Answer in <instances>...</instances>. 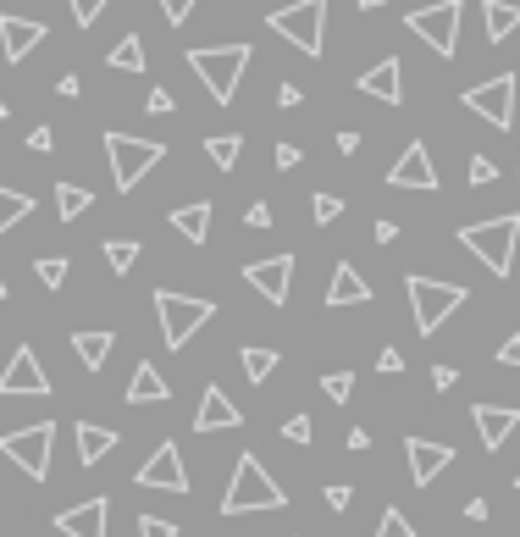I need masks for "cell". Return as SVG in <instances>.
Returning <instances> with one entry per match:
<instances>
[{
    "label": "cell",
    "instance_id": "1",
    "mask_svg": "<svg viewBox=\"0 0 520 537\" xmlns=\"http://www.w3.org/2000/svg\"><path fill=\"white\" fill-rule=\"evenodd\" d=\"M194 67V78H200L205 89H211L216 106H233L238 84H244V67H249V45H194L189 56H183Z\"/></svg>",
    "mask_w": 520,
    "mask_h": 537
},
{
    "label": "cell",
    "instance_id": "2",
    "mask_svg": "<svg viewBox=\"0 0 520 537\" xmlns=\"http://www.w3.org/2000/svg\"><path fill=\"white\" fill-rule=\"evenodd\" d=\"M515 239H520V216H515V211L460 227V244H465V250H471L493 277H509V272H515Z\"/></svg>",
    "mask_w": 520,
    "mask_h": 537
},
{
    "label": "cell",
    "instance_id": "3",
    "mask_svg": "<svg viewBox=\"0 0 520 537\" xmlns=\"http://www.w3.org/2000/svg\"><path fill=\"white\" fill-rule=\"evenodd\" d=\"M288 493L277 488V477L260 466V454H238L233 482L222 493V515H249V510H283Z\"/></svg>",
    "mask_w": 520,
    "mask_h": 537
},
{
    "label": "cell",
    "instance_id": "4",
    "mask_svg": "<svg viewBox=\"0 0 520 537\" xmlns=\"http://www.w3.org/2000/svg\"><path fill=\"white\" fill-rule=\"evenodd\" d=\"M404 288H410V316H415V333L421 338H432L465 299H471L465 283H438V277H421V272L404 277Z\"/></svg>",
    "mask_w": 520,
    "mask_h": 537
},
{
    "label": "cell",
    "instance_id": "5",
    "mask_svg": "<svg viewBox=\"0 0 520 537\" xmlns=\"http://www.w3.org/2000/svg\"><path fill=\"white\" fill-rule=\"evenodd\" d=\"M155 316H161L166 349H183V344H189V338L216 316V299H205V294H178V288H155Z\"/></svg>",
    "mask_w": 520,
    "mask_h": 537
},
{
    "label": "cell",
    "instance_id": "6",
    "mask_svg": "<svg viewBox=\"0 0 520 537\" xmlns=\"http://www.w3.org/2000/svg\"><path fill=\"white\" fill-rule=\"evenodd\" d=\"M106 161H111V183L128 194V189H139V183H144V172L166 161V144L161 139H133V133L111 128L106 133Z\"/></svg>",
    "mask_w": 520,
    "mask_h": 537
},
{
    "label": "cell",
    "instance_id": "7",
    "mask_svg": "<svg viewBox=\"0 0 520 537\" xmlns=\"http://www.w3.org/2000/svg\"><path fill=\"white\" fill-rule=\"evenodd\" d=\"M266 23H272V34H283L294 50L321 56V45H327V0H294V6H277Z\"/></svg>",
    "mask_w": 520,
    "mask_h": 537
},
{
    "label": "cell",
    "instance_id": "8",
    "mask_svg": "<svg viewBox=\"0 0 520 537\" xmlns=\"http://www.w3.org/2000/svg\"><path fill=\"white\" fill-rule=\"evenodd\" d=\"M50 449H56V421H34V427H17L0 438V454L34 482L50 477Z\"/></svg>",
    "mask_w": 520,
    "mask_h": 537
},
{
    "label": "cell",
    "instance_id": "9",
    "mask_svg": "<svg viewBox=\"0 0 520 537\" xmlns=\"http://www.w3.org/2000/svg\"><path fill=\"white\" fill-rule=\"evenodd\" d=\"M460 17H465V0H438V6H415V12L404 17V28L449 61L454 50H460Z\"/></svg>",
    "mask_w": 520,
    "mask_h": 537
},
{
    "label": "cell",
    "instance_id": "10",
    "mask_svg": "<svg viewBox=\"0 0 520 537\" xmlns=\"http://www.w3.org/2000/svg\"><path fill=\"white\" fill-rule=\"evenodd\" d=\"M515 72H498V78H487V84H471L465 89V111H476V117L487 122V128H498V133H509L515 128Z\"/></svg>",
    "mask_w": 520,
    "mask_h": 537
},
{
    "label": "cell",
    "instance_id": "11",
    "mask_svg": "<svg viewBox=\"0 0 520 537\" xmlns=\"http://www.w3.org/2000/svg\"><path fill=\"white\" fill-rule=\"evenodd\" d=\"M139 488H161V493H189V466H183V449L172 438L155 443V454L139 466Z\"/></svg>",
    "mask_w": 520,
    "mask_h": 537
},
{
    "label": "cell",
    "instance_id": "12",
    "mask_svg": "<svg viewBox=\"0 0 520 537\" xmlns=\"http://www.w3.org/2000/svg\"><path fill=\"white\" fill-rule=\"evenodd\" d=\"M23 394L45 399V394H50V377H45V366H39L34 349L17 344L12 360H6V371H0V399H23Z\"/></svg>",
    "mask_w": 520,
    "mask_h": 537
},
{
    "label": "cell",
    "instance_id": "13",
    "mask_svg": "<svg viewBox=\"0 0 520 537\" xmlns=\"http://www.w3.org/2000/svg\"><path fill=\"white\" fill-rule=\"evenodd\" d=\"M388 189H421V194L438 189V167H432V150L421 139L404 144V156L388 167Z\"/></svg>",
    "mask_w": 520,
    "mask_h": 537
},
{
    "label": "cell",
    "instance_id": "14",
    "mask_svg": "<svg viewBox=\"0 0 520 537\" xmlns=\"http://www.w3.org/2000/svg\"><path fill=\"white\" fill-rule=\"evenodd\" d=\"M244 283L255 288L266 305H288V283H294V255H266V261L244 266Z\"/></svg>",
    "mask_w": 520,
    "mask_h": 537
},
{
    "label": "cell",
    "instance_id": "15",
    "mask_svg": "<svg viewBox=\"0 0 520 537\" xmlns=\"http://www.w3.org/2000/svg\"><path fill=\"white\" fill-rule=\"evenodd\" d=\"M404 454H410V482H415V488H432V482L454 466V449H449V443L404 438Z\"/></svg>",
    "mask_w": 520,
    "mask_h": 537
},
{
    "label": "cell",
    "instance_id": "16",
    "mask_svg": "<svg viewBox=\"0 0 520 537\" xmlns=\"http://www.w3.org/2000/svg\"><path fill=\"white\" fill-rule=\"evenodd\" d=\"M45 39H50V28H45V23L0 12V56H6V61H28V50H39Z\"/></svg>",
    "mask_w": 520,
    "mask_h": 537
},
{
    "label": "cell",
    "instance_id": "17",
    "mask_svg": "<svg viewBox=\"0 0 520 537\" xmlns=\"http://www.w3.org/2000/svg\"><path fill=\"white\" fill-rule=\"evenodd\" d=\"M471 421H476V432H482V449L498 454L509 443V432L520 427V410L515 405H487V399H476V405H471Z\"/></svg>",
    "mask_w": 520,
    "mask_h": 537
},
{
    "label": "cell",
    "instance_id": "18",
    "mask_svg": "<svg viewBox=\"0 0 520 537\" xmlns=\"http://www.w3.org/2000/svg\"><path fill=\"white\" fill-rule=\"evenodd\" d=\"M106 521H111V499H83V504H72V510H61L56 515V532L61 537H106Z\"/></svg>",
    "mask_w": 520,
    "mask_h": 537
},
{
    "label": "cell",
    "instance_id": "19",
    "mask_svg": "<svg viewBox=\"0 0 520 537\" xmlns=\"http://www.w3.org/2000/svg\"><path fill=\"white\" fill-rule=\"evenodd\" d=\"M355 89H360V95H371V100H382V106H404V67H399V56L366 67L355 78Z\"/></svg>",
    "mask_w": 520,
    "mask_h": 537
},
{
    "label": "cell",
    "instance_id": "20",
    "mask_svg": "<svg viewBox=\"0 0 520 537\" xmlns=\"http://www.w3.org/2000/svg\"><path fill=\"white\" fill-rule=\"evenodd\" d=\"M227 427H244V410L211 382L200 394V410H194V432H227Z\"/></svg>",
    "mask_w": 520,
    "mask_h": 537
},
{
    "label": "cell",
    "instance_id": "21",
    "mask_svg": "<svg viewBox=\"0 0 520 537\" xmlns=\"http://www.w3.org/2000/svg\"><path fill=\"white\" fill-rule=\"evenodd\" d=\"M327 305L332 311H338V305H371V283L349 261H338L332 266V283H327Z\"/></svg>",
    "mask_w": 520,
    "mask_h": 537
},
{
    "label": "cell",
    "instance_id": "22",
    "mask_svg": "<svg viewBox=\"0 0 520 537\" xmlns=\"http://www.w3.org/2000/svg\"><path fill=\"white\" fill-rule=\"evenodd\" d=\"M161 399H172V388H166V377L150 366V360H139L128 377V405H161Z\"/></svg>",
    "mask_w": 520,
    "mask_h": 537
},
{
    "label": "cell",
    "instance_id": "23",
    "mask_svg": "<svg viewBox=\"0 0 520 537\" xmlns=\"http://www.w3.org/2000/svg\"><path fill=\"white\" fill-rule=\"evenodd\" d=\"M515 28H520V6H509V0H482V39L487 45H504Z\"/></svg>",
    "mask_w": 520,
    "mask_h": 537
},
{
    "label": "cell",
    "instance_id": "24",
    "mask_svg": "<svg viewBox=\"0 0 520 537\" xmlns=\"http://www.w3.org/2000/svg\"><path fill=\"white\" fill-rule=\"evenodd\" d=\"M111 344H117V338H111L106 327H78V333H72V355L83 360V371H100V366H106Z\"/></svg>",
    "mask_w": 520,
    "mask_h": 537
},
{
    "label": "cell",
    "instance_id": "25",
    "mask_svg": "<svg viewBox=\"0 0 520 537\" xmlns=\"http://www.w3.org/2000/svg\"><path fill=\"white\" fill-rule=\"evenodd\" d=\"M111 449H117V432L100 421H78V466H100Z\"/></svg>",
    "mask_w": 520,
    "mask_h": 537
},
{
    "label": "cell",
    "instance_id": "26",
    "mask_svg": "<svg viewBox=\"0 0 520 537\" xmlns=\"http://www.w3.org/2000/svg\"><path fill=\"white\" fill-rule=\"evenodd\" d=\"M172 227H178L189 244H205L211 233V200H189V205H172Z\"/></svg>",
    "mask_w": 520,
    "mask_h": 537
},
{
    "label": "cell",
    "instance_id": "27",
    "mask_svg": "<svg viewBox=\"0 0 520 537\" xmlns=\"http://www.w3.org/2000/svg\"><path fill=\"white\" fill-rule=\"evenodd\" d=\"M28 216H34V194H17V189L0 183V239H6L17 222H28Z\"/></svg>",
    "mask_w": 520,
    "mask_h": 537
},
{
    "label": "cell",
    "instance_id": "28",
    "mask_svg": "<svg viewBox=\"0 0 520 537\" xmlns=\"http://www.w3.org/2000/svg\"><path fill=\"white\" fill-rule=\"evenodd\" d=\"M89 205H95L89 183H56V216H61V222H78Z\"/></svg>",
    "mask_w": 520,
    "mask_h": 537
},
{
    "label": "cell",
    "instance_id": "29",
    "mask_svg": "<svg viewBox=\"0 0 520 537\" xmlns=\"http://www.w3.org/2000/svg\"><path fill=\"white\" fill-rule=\"evenodd\" d=\"M106 67H117V72H144V39H139V34H122L117 45H111Z\"/></svg>",
    "mask_w": 520,
    "mask_h": 537
},
{
    "label": "cell",
    "instance_id": "30",
    "mask_svg": "<svg viewBox=\"0 0 520 537\" xmlns=\"http://www.w3.org/2000/svg\"><path fill=\"white\" fill-rule=\"evenodd\" d=\"M238 150H244V139H238V133H211V139H205V156H211L222 172L238 167Z\"/></svg>",
    "mask_w": 520,
    "mask_h": 537
},
{
    "label": "cell",
    "instance_id": "31",
    "mask_svg": "<svg viewBox=\"0 0 520 537\" xmlns=\"http://www.w3.org/2000/svg\"><path fill=\"white\" fill-rule=\"evenodd\" d=\"M238 360H244V377L255 382V388H260V382H266V377L277 371V349H260V344H249Z\"/></svg>",
    "mask_w": 520,
    "mask_h": 537
},
{
    "label": "cell",
    "instance_id": "32",
    "mask_svg": "<svg viewBox=\"0 0 520 537\" xmlns=\"http://www.w3.org/2000/svg\"><path fill=\"white\" fill-rule=\"evenodd\" d=\"M139 239H106V261H111V272H133L139 266Z\"/></svg>",
    "mask_w": 520,
    "mask_h": 537
},
{
    "label": "cell",
    "instance_id": "33",
    "mask_svg": "<svg viewBox=\"0 0 520 537\" xmlns=\"http://www.w3.org/2000/svg\"><path fill=\"white\" fill-rule=\"evenodd\" d=\"M321 394H327L332 405H349V394H355V371H327V377H321Z\"/></svg>",
    "mask_w": 520,
    "mask_h": 537
},
{
    "label": "cell",
    "instance_id": "34",
    "mask_svg": "<svg viewBox=\"0 0 520 537\" xmlns=\"http://www.w3.org/2000/svg\"><path fill=\"white\" fill-rule=\"evenodd\" d=\"M310 216H316V227H332L343 216V200L338 194H310Z\"/></svg>",
    "mask_w": 520,
    "mask_h": 537
},
{
    "label": "cell",
    "instance_id": "35",
    "mask_svg": "<svg viewBox=\"0 0 520 537\" xmlns=\"http://www.w3.org/2000/svg\"><path fill=\"white\" fill-rule=\"evenodd\" d=\"M377 537H415V526H410V515L404 510H382V521H377Z\"/></svg>",
    "mask_w": 520,
    "mask_h": 537
},
{
    "label": "cell",
    "instance_id": "36",
    "mask_svg": "<svg viewBox=\"0 0 520 537\" xmlns=\"http://www.w3.org/2000/svg\"><path fill=\"white\" fill-rule=\"evenodd\" d=\"M34 272H39L45 288H61L67 283V255H45V261H34Z\"/></svg>",
    "mask_w": 520,
    "mask_h": 537
},
{
    "label": "cell",
    "instance_id": "37",
    "mask_svg": "<svg viewBox=\"0 0 520 537\" xmlns=\"http://www.w3.org/2000/svg\"><path fill=\"white\" fill-rule=\"evenodd\" d=\"M67 6H72V23H78V28H95L111 0H67Z\"/></svg>",
    "mask_w": 520,
    "mask_h": 537
},
{
    "label": "cell",
    "instance_id": "38",
    "mask_svg": "<svg viewBox=\"0 0 520 537\" xmlns=\"http://www.w3.org/2000/svg\"><path fill=\"white\" fill-rule=\"evenodd\" d=\"M283 438L288 443H310V438H316V421H310V416H288L283 421Z\"/></svg>",
    "mask_w": 520,
    "mask_h": 537
},
{
    "label": "cell",
    "instance_id": "39",
    "mask_svg": "<svg viewBox=\"0 0 520 537\" xmlns=\"http://www.w3.org/2000/svg\"><path fill=\"white\" fill-rule=\"evenodd\" d=\"M471 183H476V189L498 183V161H493V156H471Z\"/></svg>",
    "mask_w": 520,
    "mask_h": 537
},
{
    "label": "cell",
    "instance_id": "40",
    "mask_svg": "<svg viewBox=\"0 0 520 537\" xmlns=\"http://www.w3.org/2000/svg\"><path fill=\"white\" fill-rule=\"evenodd\" d=\"M194 6H200V0H161V12H166V23L172 28H183L194 17Z\"/></svg>",
    "mask_w": 520,
    "mask_h": 537
},
{
    "label": "cell",
    "instance_id": "41",
    "mask_svg": "<svg viewBox=\"0 0 520 537\" xmlns=\"http://www.w3.org/2000/svg\"><path fill=\"white\" fill-rule=\"evenodd\" d=\"M139 537H178V521H161V515H139Z\"/></svg>",
    "mask_w": 520,
    "mask_h": 537
},
{
    "label": "cell",
    "instance_id": "42",
    "mask_svg": "<svg viewBox=\"0 0 520 537\" xmlns=\"http://www.w3.org/2000/svg\"><path fill=\"white\" fill-rule=\"evenodd\" d=\"M144 111H155V117H172V111H178V100L166 95V89H150V100H144Z\"/></svg>",
    "mask_w": 520,
    "mask_h": 537
},
{
    "label": "cell",
    "instance_id": "43",
    "mask_svg": "<svg viewBox=\"0 0 520 537\" xmlns=\"http://www.w3.org/2000/svg\"><path fill=\"white\" fill-rule=\"evenodd\" d=\"M377 371H382V377H399V371H404V355H399V349H382V355H377Z\"/></svg>",
    "mask_w": 520,
    "mask_h": 537
},
{
    "label": "cell",
    "instance_id": "44",
    "mask_svg": "<svg viewBox=\"0 0 520 537\" xmlns=\"http://www.w3.org/2000/svg\"><path fill=\"white\" fill-rule=\"evenodd\" d=\"M28 150H39V156H50V150H56V133H50L45 122H39V128L28 133Z\"/></svg>",
    "mask_w": 520,
    "mask_h": 537
},
{
    "label": "cell",
    "instance_id": "45",
    "mask_svg": "<svg viewBox=\"0 0 520 537\" xmlns=\"http://www.w3.org/2000/svg\"><path fill=\"white\" fill-rule=\"evenodd\" d=\"M244 222H249V227H272L277 216H272V205H266V200H255V205L244 211Z\"/></svg>",
    "mask_w": 520,
    "mask_h": 537
},
{
    "label": "cell",
    "instance_id": "46",
    "mask_svg": "<svg viewBox=\"0 0 520 537\" xmlns=\"http://www.w3.org/2000/svg\"><path fill=\"white\" fill-rule=\"evenodd\" d=\"M349 504H355V488L332 482V488H327V510H349Z\"/></svg>",
    "mask_w": 520,
    "mask_h": 537
},
{
    "label": "cell",
    "instance_id": "47",
    "mask_svg": "<svg viewBox=\"0 0 520 537\" xmlns=\"http://www.w3.org/2000/svg\"><path fill=\"white\" fill-rule=\"evenodd\" d=\"M498 366H520V333H509L504 344H498Z\"/></svg>",
    "mask_w": 520,
    "mask_h": 537
},
{
    "label": "cell",
    "instance_id": "48",
    "mask_svg": "<svg viewBox=\"0 0 520 537\" xmlns=\"http://www.w3.org/2000/svg\"><path fill=\"white\" fill-rule=\"evenodd\" d=\"M299 167V144H277V172H294Z\"/></svg>",
    "mask_w": 520,
    "mask_h": 537
},
{
    "label": "cell",
    "instance_id": "49",
    "mask_svg": "<svg viewBox=\"0 0 520 537\" xmlns=\"http://www.w3.org/2000/svg\"><path fill=\"white\" fill-rule=\"evenodd\" d=\"M454 382H460V371H454V366H432V388H438V394H443V388H454Z\"/></svg>",
    "mask_w": 520,
    "mask_h": 537
},
{
    "label": "cell",
    "instance_id": "50",
    "mask_svg": "<svg viewBox=\"0 0 520 537\" xmlns=\"http://www.w3.org/2000/svg\"><path fill=\"white\" fill-rule=\"evenodd\" d=\"M338 150H343V156H355V150H360V133L343 128V133H338Z\"/></svg>",
    "mask_w": 520,
    "mask_h": 537
},
{
    "label": "cell",
    "instance_id": "51",
    "mask_svg": "<svg viewBox=\"0 0 520 537\" xmlns=\"http://www.w3.org/2000/svg\"><path fill=\"white\" fill-rule=\"evenodd\" d=\"M277 106L294 111V106H299V89H294V84H283V89H277Z\"/></svg>",
    "mask_w": 520,
    "mask_h": 537
},
{
    "label": "cell",
    "instance_id": "52",
    "mask_svg": "<svg viewBox=\"0 0 520 537\" xmlns=\"http://www.w3.org/2000/svg\"><path fill=\"white\" fill-rule=\"evenodd\" d=\"M349 449H371V432L366 427H349Z\"/></svg>",
    "mask_w": 520,
    "mask_h": 537
},
{
    "label": "cell",
    "instance_id": "53",
    "mask_svg": "<svg viewBox=\"0 0 520 537\" xmlns=\"http://www.w3.org/2000/svg\"><path fill=\"white\" fill-rule=\"evenodd\" d=\"M399 239V222H377V244H393Z\"/></svg>",
    "mask_w": 520,
    "mask_h": 537
},
{
    "label": "cell",
    "instance_id": "54",
    "mask_svg": "<svg viewBox=\"0 0 520 537\" xmlns=\"http://www.w3.org/2000/svg\"><path fill=\"white\" fill-rule=\"evenodd\" d=\"M377 6H382V0H360V12H377Z\"/></svg>",
    "mask_w": 520,
    "mask_h": 537
},
{
    "label": "cell",
    "instance_id": "55",
    "mask_svg": "<svg viewBox=\"0 0 520 537\" xmlns=\"http://www.w3.org/2000/svg\"><path fill=\"white\" fill-rule=\"evenodd\" d=\"M6 294H12V283H6V277H0V299H6Z\"/></svg>",
    "mask_w": 520,
    "mask_h": 537
},
{
    "label": "cell",
    "instance_id": "56",
    "mask_svg": "<svg viewBox=\"0 0 520 537\" xmlns=\"http://www.w3.org/2000/svg\"><path fill=\"white\" fill-rule=\"evenodd\" d=\"M6 117H12V106H6V100H0V122H6Z\"/></svg>",
    "mask_w": 520,
    "mask_h": 537
},
{
    "label": "cell",
    "instance_id": "57",
    "mask_svg": "<svg viewBox=\"0 0 520 537\" xmlns=\"http://www.w3.org/2000/svg\"><path fill=\"white\" fill-rule=\"evenodd\" d=\"M515 488H520V471H515Z\"/></svg>",
    "mask_w": 520,
    "mask_h": 537
}]
</instances>
